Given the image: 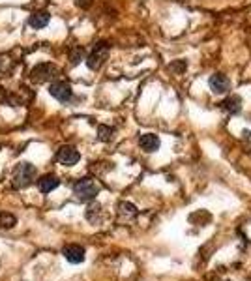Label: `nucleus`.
Returning a JSON list of instances; mask_svg holds the SVG:
<instances>
[{"label": "nucleus", "mask_w": 251, "mask_h": 281, "mask_svg": "<svg viewBox=\"0 0 251 281\" xmlns=\"http://www.w3.org/2000/svg\"><path fill=\"white\" fill-rule=\"evenodd\" d=\"M36 176V167L32 163H19L15 169H13V174H12V180H13V186L15 188H24V186H29Z\"/></svg>", "instance_id": "nucleus-1"}, {"label": "nucleus", "mask_w": 251, "mask_h": 281, "mask_svg": "<svg viewBox=\"0 0 251 281\" xmlns=\"http://www.w3.org/2000/svg\"><path fill=\"white\" fill-rule=\"evenodd\" d=\"M107 57H109V43L107 41H99V43H96L92 49V53L88 55L87 58V64L90 69H99L103 64H105Z\"/></svg>", "instance_id": "nucleus-2"}, {"label": "nucleus", "mask_w": 251, "mask_h": 281, "mask_svg": "<svg viewBox=\"0 0 251 281\" xmlns=\"http://www.w3.org/2000/svg\"><path fill=\"white\" fill-rule=\"evenodd\" d=\"M98 191L99 188L90 178H81V180L75 182V186H73V193L77 195L79 201H90V199H94V197L98 195Z\"/></svg>", "instance_id": "nucleus-3"}, {"label": "nucleus", "mask_w": 251, "mask_h": 281, "mask_svg": "<svg viewBox=\"0 0 251 281\" xmlns=\"http://www.w3.org/2000/svg\"><path fill=\"white\" fill-rule=\"evenodd\" d=\"M54 75H59L57 66H53V64H49V62H43V64H38V66L32 68V71H30V79L34 81V83H45V81L53 79Z\"/></svg>", "instance_id": "nucleus-4"}, {"label": "nucleus", "mask_w": 251, "mask_h": 281, "mask_svg": "<svg viewBox=\"0 0 251 281\" xmlns=\"http://www.w3.org/2000/svg\"><path fill=\"white\" fill-rule=\"evenodd\" d=\"M49 92H51V96H53L54 99H59V101H62V104L70 101L71 96H73L71 86L68 85V83H64V81H54L53 85L49 86Z\"/></svg>", "instance_id": "nucleus-5"}, {"label": "nucleus", "mask_w": 251, "mask_h": 281, "mask_svg": "<svg viewBox=\"0 0 251 281\" xmlns=\"http://www.w3.org/2000/svg\"><path fill=\"white\" fill-rule=\"evenodd\" d=\"M57 160H59L62 165L71 167V165H75L77 161L81 160V156H79V152H77L73 146H62V148L57 152Z\"/></svg>", "instance_id": "nucleus-6"}, {"label": "nucleus", "mask_w": 251, "mask_h": 281, "mask_svg": "<svg viewBox=\"0 0 251 281\" xmlns=\"http://www.w3.org/2000/svg\"><path fill=\"white\" fill-rule=\"evenodd\" d=\"M208 85H210V90L214 92V94H225V92L229 90V86H231V83H229L227 75L223 73H214L210 77V81H208Z\"/></svg>", "instance_id": "nucleus-7"}, {"label": "nucleus", "mask_w": 251, "mask_h": 281, "mask_svg": "<svg viewBox=\"0 0 251 281\" xmlns=\"http://www.w3.org/2000/svg\"><path fill=\"white\" fill-rule=\"evenodd\" d=\"M159 144H161V141H159L158 135H154V133H145V135H141L139 139V146L145 152H156V150L159 148Z\"/></svg>", "instance_id": "nucleus-8"}, {"label": "nucleus", "mask_w": 251, "mask_h": 281, "mask_svg": "<svg viewBox=\"0 0 251 281\" xmlns=\"http://www.w3.org/2000/svg\"><path fill=\"white\" fill-rule=\"evenodd\" d=\"M60 180L54 174H47V176H41L40 180H38V188H40L41 193H51L53 190H57L59 188Z\"/></svg>", "instance_id": "nucleus-9"}, {"label": "nucleus", "mask_w": 251, "mask_h": 281, "mask_svg": "<svg viewBox=\"0 0 251 281\" xmlns=\"http://www.w3.org/2000/svg\"><path fill=\"white\" fill-rule=\"evenodd\" d=\"M64 257L73 264H79L85 261V249L81 246H66L64 247Z\"/></svg>", "instance_id": "nucleus-10"}, {"label": "nucleus", "mask_w": 251, "mask_h": 281, "mask_svg": "<svg viewBox=\"0 0 251 281\" xmlns=\"http://www.w3.org/2000/svg\"><path fill=\"white\" fill-rule=\"evenodd\" d=\"M49 21H51V15H49V13L38 12V13H34V15H30L29 24L32 27V29H43V27L49 24Z\"/></svg>", "instance_id": "nucleus-11"}, {"label": "nucleus", "mask_w": 251, "mask_h": 281, "mask_svg": "<svg viewBox=\"0 0 251 281\" xmlns=\"http://www.w3.org/2000/svg\"><path fill=\"white\" fill-rule=\"evenodd\" d=\"M221 107L227 113H231V115H236V113H240V109H242V99L238 98V96H229L227 99H223Z\"/></svg>", "instance_id": "nucleus-12"}, {"label": "nucleus", "mask_w": 251, "mask_h": 281, "mask_svg": "<svg viewBox=\"0 0 251 281\" xmlns=\"http://www.w3.org/2000/svg\"><path fill=\"white\" fill-rule=\"evenodd\" d=\"M15 216H12V214L8 212H0V227L2 229H12L13 225H15Z\"/></svg>", "instance_id": "nucleus-13"}, {"label": "nucleus", "mask_w": 251, "mask_h": 281, "mask_svg": "<svg viewBox=\"0 0 251 281\" xmlns=\"http://www.w3.org/2000/svg\"><path fill=\"white\" fill-rule=\"evenodd\" d=\"M82 58H85V49H82V47H73L70 51V62L73 64V66H77Z\"/></svg>", "instance_id": "nucleus-14"}, {"label": "nucleus", "mask_w": 251, "mask_h": 281, "mask_svg": "<svg viewBox=\"0 0 251 281\" xmlns=\"http://www.w3.org/2000/svg\"><path fill=\"white\" fill-rule=\"evenodd\" d=\"M98 137H99V141H109V139L113 137V127L99 126L98 127Z\"/></svg>", "instance_id": "nucleus-15"}, {"label": "nucleus", "mask_w": 251, "mask_h": 281, "mask_svg": "<svg viewBox=\"0 0 251 281\" xmlns=\"http://www.w3.org/2000/svg\"><path fill=\"white\" fill-rule=\"evenodd\" d=\"M94 214L98 216L99 214V205H90L87 210V218L90 219V221H96V218H94Z\"/></svg>", "instance_id": "nucleus-16"}, {"label": "nucleus", "mask_w": 251, "mask_h": 281, "mask_svg": "<svg viewBox=\"0 0 251 281\" xmlns=\"http://www.w3.org/2000/svg\"><path fill=\"white\" fill-rule=\"evenodd\" d=\"M120 210H122V214H135V207L129 205V202H122V205H120Z\"/></svg>", "instance_id": "nucleus-17"}, {"label": "nucleus", "mask_w": 251, "mask_h": 281, "mask_svg": "<svg viewBox=\"0 0 251 281\" xmlns=\"http://www.w3.org/2000/svg\"><path fill=\"white\" fill-rule=\"evenodd\" d=\"M186 68H187V64H186V62H182V60H180V62H175L173 66H171V69H175L176 73H180V71H184Z\"/></svg>", "instance_id": "nucleus-18"}, {"label": "nucleus", "mask_w": 251, "mask_h": 281, "mask_svg": "<svg viewBox=\"0 0 251 281\" xmlns=\"http://www.w3.org/2000/svg\"><path fill=\"white\" fill-rule=\"evenodd\" d=\"M75 4L82 10H88V8L92 6V0H75Z\"/></svg>", "instance_id": "nucleus-19"}]
</instances>
